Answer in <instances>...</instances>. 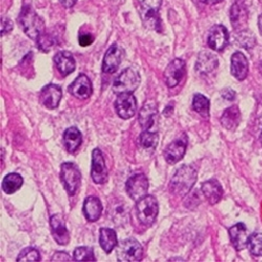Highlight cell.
Wrapping results in <instances>:
<instances>
[{"label": "cell", "mask_w": 262, "mask_h": 262, "mask_svg": "<svg viewBox=\"0 0 262 262\" xmlns=\"http://www.w3.org/2000/svg\"><path fill=\"white\" fill-rule=\"evenodd\" d=\"M196 180H198V170L193 165L182 166L172 177L169 190L173 195L185 198L195 185Z\"/></svg>", "instance_id": "cell-1"}, {"label": "cell", "mask_w": 262, "mask_h": 262, "mask_svg": "<svg viewBox=\"0 0 262 262\" xmlns=\"http://www.w3.org/2000/svg\"><path fill=\"white\" fill-rule=\"evenodd\" d=\"M18 23L27 36L33 40H37L38 37L45 32V23L37 15L31 5H24L18 17Z\"/></svg>", "instance_id": "cell-2"}, {"label": "cell", "mask_w": 262, "mask_h": 262, "mask_svg": "<svg viewBox=\"0 0 262 262\" xmlns=\"http://www.w3.org/2000/svg\"><path fill=\"white\" fill-rule=\"evenodd\" d=\"M162 2L163 0H142L139 9L145 28L158 33L162 32V20L160 16Z\"/></svg>", "instance_id": "cell-3"}, {"label": "cell", "mask_w": 262, "mask_h": 262, "mask_svg": "<svg viewBox=\"0 0 262 262\" xmlns=\"http://www.w3.org/2000/svg\"><path fill=\"white\" fill-rule=\"evenodd\" d=\"M136 209L138 220L143 226L150 227L155 224L159 214V203L154 195H146L138 201Z\"/></svg>", "instance_id": "cell-4"}, {"label": "cell", "mask_w": 262, "mask_h": 262, "mask_svg": "<svg viewBox=\"0 0 262 262\" xmlns=\"http://www.w3.org/2000/svg\"><path fill=\"white\" fill-rule=\"evenodd\" d=\"M141 83V76L135 69L124 70L114 81L113 92L117 95L125 93H135Z\"/></svg>", "instance_id": "cell-5"}, {"label": "cell", "mask_w": 262, "mask_h": 262, "mask_svg": "<svg viewBox=\"0 0 262 262\" xmlns=\"http://www.w3.org/2000/svg\"><path fill=\"white\" fill-rule=\"evenodd\" d=\"M60 179L63 187L70 196H74L81 185V172L74 163H63L61 165Z\"/></svg>", "instance_id": "cell-6"}, {"label": "cell", "mask_w": 262, "mask_h": 262, "mask_svg": "<svg viewBox=\"0 0 262 262\" xmlns=\"http://www.w3.org/2000/svg\"><path fill=\"white\" fill-rule=\"evenodd\" d=\"M117 256L121 262H138L143 258V248L137 239L128 238L120 243Z\"/></svg>", "instance_id": "cell-7"}, {"label": "cell", "mask_w": 262, "mask_h": 262, "mask_svg": "<svg viewBox=\"0 0 262 262\" xmlns=\"http://www.w3.org/2000/svg\"><path fill=\"white\" fill-rule=\"evenodd\" d=\"M115 108L118 116L123 120H128L136 116L138 111V103L136 97L130 94H120L115 102Z\"/></svg>", "instance_id": "cell-8"}, {"label": "cell", "mask_w": 262, "mask_h": 262, "mask_svg": "<svg viewBox=\"0 0 262 262\" xmlns=\"http://www.w3.org/2000/svg\"><path fill=\"white\" fill-rule=\"evenodd\" d=\"M186 75V63L183 59L172 60L164 72V79L169 89L178 86Z\"/></svg>", "instance_id": "cell-9"}, {"label": "cell", "mask_w": 262, "mask_h": 262, "mask_svg": "<svg viewBox=\"0 0 262 262\" xmlns=\"http://www.w3.org/2000/svg\"><path fill=\"white\" fill-rule=\"evenodd\" d=\"M188 147V138L186 134L180 136L177 140L171 142L164 150V158L170 165L179 163L185 156Z\"/></svg>", "instance_id": "cell-10"}, {"label": "cell", "mask_w": 262, "mask_h": 262, "mask_svg": "<svg viewBox=\"0 0 262 262\" xmlns=\"http://www.w3.org/2000/svg\"><path fill=\"white\" fill-rule=\"evenodd\" d=\"M148 179L143 173H139L134 177H131L126 183L127 194L130 196V199L135 202H138L141 199L145 198L148 192Z\"/></svg>", "instance_id": "cell-11"}, {"label": "cell", "mask_w": 262, "mask_h": 262, "mask_svg": "<svg viewBox=\"0 0 262 262\" xmlns=\"http://www.w3.org/2000/svg\"><path fill=\"white\" fill-rule=\"evenodd\" d=\"M125 52L118 43H115L109 48L104 56L102 71L105 74H114L118 71L120 64L124 58Z\"/></svg>", "instance_id": "cell-12"}, {"label": "cell", "mask_w": 262, "mask_h": 262, "mask_svg": "<svg viewBox=\"0 0 262 262\" xmlns=\"http://www.w3.org/2000/svg\"><path fill=\"white\" fill-rule=\"evenodd\" d=\"M229 32L224 26H214L210 29L208 34V46L213 51L222 52L229 45Z\"/></svg>", "instance_id": "cell-13"}, {"label": "cell", "mask_w": 262, "mask_h": 262, "mask_svg": "<svg viewBox=\"0 0 262 262\" xmlns=\"http://www.w3.org/2000/svg\"><path fill=\"white\" fill-rule=\"evenodd\" d=\"M91 174L95 184L103 185L107 181V178H108L107 168L105 165V160H104L102 151L99 148H96L93 150Z\"/></svg>", "instance_id": "cell-14"}, {"label": "cell", "mask_w": 262, "mask_h": 262, "mask_svg": "<svg viewBox=\"0 0 262 262\" xmlns=\"http://www.w3.org/2000/svg\"><path fill=\"white\" fill-rule=\"evenodd\" d=\"M69 92L77 99L86 100L93 95V84L90 78L84 74L79 75L70 85Z\"/></svg>", "instance_id": "cell-15"}, {"label": "cell", "mask_w": 262, "mask_h": 262, "mask_svg": "<svg viewBox=\"0 0 262 262\" xmlns=\"http://www.w3.org/2000/svg\"><path fill=\"white\" fill-rule=\"evenodd\" d=\"M62 99V90L59 85L49 84L40 93V102L48 109H55L59 106Z\"/></svg>", "instance_id": "cell-16"}, {"label": "cell", "mask_w": 262, "mask_h": 262, "mask_svg": "<svg viewBox=\"0 0 262 262\" xmlns=\"http://www.w3.org/2000/svg\"><path fill=\"white\" fill-rule=\"evenodd\" d=\"M51 228H52V234L54 239L56 240V243L60 246H67L69 245L70 240H71V236H70V232L65 227L63 218L56 214L53 215L51 217Z\"/></svg>", "instance_id": "cell-17"}, {"label": "cell", "mask_w": 262, "mask_h": 262, "mask_svg": "<svg viewBox=\"0 0 262 262\" xmlns=\"http://www.w3.org/2000/svg\"><path fill=\"white\" fill-rule=\"evenodd\" d=\"M218 68V58L215 54L209 51L200 53L196 60L195 70L202 75H209Z\"/></svg>", "instance_id": "cell-18"}, {"label": "cell", "mask_w": 262, "mask_h": 262, "mask_svg": "<svg viewBox=\"0 0 262 262\" xmlns=\"http://www.w3.org/2000/svg\"><path fill=\"white\" fill-rule=\"evenodd\" d=\"M54 62L58 72L63 77L71 75L76 70V60L72 53L68 51H62L57 53L54 57Z\"/></svg>", "instance_id": "cell-19"}, {"label": "cell", "mask_w": 262, "mask_h": 262, "mask_svg": "<svg viewBox=\"0 0 262 262\" xmlns=\"http://www.w3.org/2000/svg\"><path fill=\"white\" fill-rule=\"evenodd\" d=\"M231 74L239 81H244L249 74V62L242 52H236L231 58Z\"/></svg>", "instance_id": "cell-20"}, {"label": "cell", "mask_w": 262, "mask_h": 262, "mask_svg": "<svg viewBox=\"0 0 262 262\" xmlns=\"http://www.w3.org/2000/svg\"><path fill=\"white\" fill-rule=\"evenodd\" d=\"M229 235L231 243L235 250L237 251H243L248 247V242H249V232L245 224L240 223L229 230Z\"/></svg>", "instance_id": "cell-21"}, {"label": "cell", "mask_w": 262, "mask_h": 262, "mask_svg": "<svg viewBox=\"0 0 262 262\" xmlns=\"http://www.w3.org/2000/svg\"><path fill=\"white\" fill-rule=\"evenodd\" d=\"M158 116V105L155 101L146 102L139 113V122L144 130H149L156 123Z\"/></svg>", "instance_id": "cell-22"}, {"label": "cell", "mask_w": 262, "mask_h": 262, "mask_svg": "<svg viewBox=\"0 0 262 262\" xmlns=\"http://www.w3.org/2000/svg\"><path fill=\"white\" fill-rule=\"evenodd\" d=\"M248 11L245 6L239 3H235L230 11V20L233 26V29L237 32H242L247 30L248 25Z\"/></svg>", "instance_id": "cell-23"}, {"label": "cell", "mask_w": 262, "mask_h": 262, "mask_svg": "<svg viewBox=\"0 0 262 262\" xmlns=\"http://www.w3.org/2000/svg\"><path fill=\"white\" fill-rule=\"evenodd\" d=\"M102 203L97 196H89V198L85 199L83 204V214L86 221H89L90 223L97 222L102 215Z\"/></svg>", "instance_id": "cell-24"}, {"label": "cell", "mask_w": 262, "mask_h": 262, "mask_svg": "<svg viewBox=\"0 0 262 262\" xmlns=\"http://www.w3.org/2000/svg\"><path fill=\"white\" fill-rule=\"evenodd\" d=\"M202 192L211 205H216L217 203H220L224 195L221 183L214 179L207 181L202 185Z\"/></svg>", "instance_id": "cell-25"}, {"label": "cell", "mask_w": 262, "mask_h": 262, "mask_svg": "<svg viewBox=\"0 0 262 262\" xmlns=\"http://www.w3.org/2000/svg\"><path fill=\"white\" fill-rule=\"evenodd\" d=\"M63 143L70 154H75L82 144V135L80 130L77 127L68 128L63 134Z\"/></svg>", "instance_id": "cell-26"}, {"label": "cell", "mask_w": 262, "mask_h": 262, "mask_svg": "<svg viewBox=\"0 0 262 262\" xmlns=\"http://www.w3.org/2000/svg\"><path fill=\"white\" fill-rule=\"evenodd\" d=\"M240 121H242V114H240L239 108L236 105L227 108L221 118L223 127L232 131L239 126Z\"/></svg>", "instance_id": "cell-27"}, {"label": "cell", "mask_w": 262, "mask_h": 262, "mask_svg": "<svg viewBox=\"0 0 262 262\" xmlns=\"http://www.w3.org/2000/svg\"><path fill=\"white\" fill-rule=\"evenodd\" d=\"M100 246L106 254H111L118 246V238L115 230L111 228L100 229Z\"/></svg>", "instance_id": "cell-28"}, {"label": "cell", "mask_w": 262, "mask_h": 262, "mask_svg": "<svg viewBox=\"0 0 262 262\" xmlns=\"http://www.w3.org/2000/svg\"><path fill=\"white\" fill-rule=\"evenodd\" d=\"M24 185V179L18 173H10L4 178L3 191L6 194H13Z\"/></svg>", "instance_id": "cell-29"}, {"label": "cell", "mask_w": 262, "mask_h": 262, "mask_svg": "<svg viewBox=\"0 0 262 262\" xmlns=\"http://www.w3.org/2000/svg\"><path fill=\"white\" fill-rule=\"evenodd\" d=\"M192 107L194 111L204 118L210 117V101L202 94H196L193 98Z\"/></svg>", "instance_id": "cell-30"}, {"label": "cell", "mask_w": 262, "mask_h": 262, "mask_svg": "<svg viewBox=\"0 0 262 262\" xmlns=\"http://www.w3.org/2000/svg\"><path fill=\"white\" fill-rule=\"evenodd\" d=\"M159 143V135L157 133H151L149 130H144L140 135L139 144L146 150L156 149Z\"/></svg>", "instance_id": "cell-31"}, {"label": "cell", "mask_w": 262, "mask_h": 262, "mask_svg": "<svg viewBox=\"0 0 262 262\" xmlns=\"http://www.w3.org/2000/svg\"><path fill=\"white\" fill-rule=\"evenodd\" d=\"M248 248L252 255L262 257V234L254 233L249 237Z\"/></svg>", "instance_id": "cell-32"}, {"label": "cell", "mask_w": 262, "mask_h": 262, "mask_svg": "<svg viewBox=\"0 0 262 262\" xmlns=\"http://www.w3.org/2000/svg\"><path fill=\"white\" fill-rule=\"evenodd\" d=\"M75 261H96L94 249L90 247H80L74 251L73 256Z\"/></svg>", "instance_id": "cell-33"}, {"label": "cell", "mask_w": 262, "mask_h": 262, "mask_svg": "<svg viewBox=\"0 0 262 262\" xmlns=\"http://www.w3.org/2000/svg\"><path fill=\"white\" fill-rule=\"evenodd\" d=\"M55 38L50 35L43 32L37 39V47L39 48L40 51L48 53L50 52L54 47H55Z\"/></svg>", "instance_id": "cell-34"}, {"label": "cell", "mask_w": 262, "mask_h": 262, "mask_svg": "<svg viewBox=\"0 0 262 262\" xmlns=\"http://www.w3.org/2000/svg\"><path fill=\"white\" fill-rule=\"evenodd\" d=\"M40 254L38 252V250H36L35 248L29 247L24 249L23 251L20 252L17 261L18 262H35V261H40Z\"/></svg>", "instance_id": "cell-35"}, {"label": "cell", "mask_w": 262, "mask_h": 262, "mask_svg": "<svg viewBox=\"0 0 262 262\" xmlns=\"http://www.w3.org/2000/svg\"><path fill=\"white\" fill-rule=\"evenodd\" d=\"M237 40L240 43V46H242L245 49H247V50L253 49L256 45L255 36L253 35L252 32H250L248 30L239 32V35L237 36Z\"/></svg>", "instance_id": "cell-36"}, {"label": "cell", "mask_w": 262, "mask_h": 262, "mask_svg": "<svg viewBox=\"0 0 262 262\" xmlns=\"http://www.w3.org/2000/svg\"><path fill=\"white\" fill-rule=\"evenodd\" d=\"M94 40L95 38L92 34H81L79 36V45L83 48L89 47L94 42Z\"/></svg>", "instance_id": "cell-37"}, {"label": "cell", "mask_w": 262, "mask_h": 262, "mask_svg": "<svg viewBox=\"0 0 262 262\" xmlns=\"http://www.w3.org/2000/svg\"><path fill=\"white\" fill-rule=\"evenodd\" d=\"M12 30H13L12 21L7 17H3L2 18V36L10 33Z\"/></svg>", "instance_id": "cell-38"}, {"label": "cell", "mask_w": 262, "mask_h": 262, "mask_svg": "<svg viewBox=\"0 0 262 262\" xmlns=\"http://www.w3.org/2000/svg\"><path fill=\"white\" fill-rule=\"evenodd\" d=\"M74 258H72L68 253L65 252H56L52 258V261H72Z\"/></svg>", "instance_id": "cell-39"}, {"label": "cell", "mask_w": 262, "mask_h": 262, "mask_svg": "<svg viewBox=\"0 0 262 262\" xmlns=\"http://www.w3.org/2000/svg\"><path fill=\"white\" fill-rule=\"evenodd\" d=\"M256 138L259 140L261 146H262V116H260L256 121Z\"/></svg>", "instance_id": "cell-40"}, {"label": "cell", "mask_w": 262, "mask_h": 262, "mask_svg": "<svg viewBox=\"0 0 262 262\" xmlns=\"http://www.w3.org/2000/svg\"><path fill=\"white\" fill-rule=\"evenodd\" d=\"M222 97L224 99H226L227 101H234L235 98H236V94L233 90L231 89H226L222 92Z\"/></svg>", "instance_id": "cell-41"}, {"label": "cell", "mask_w": 262, "mask_h": 262, "mask_svg": "<svg viewBox=\"0 0 262 262\" xmlns=\"http://www.w3.org/2000/svg\"><path fill=\"white\" fill-rule=\"evenodd\" d=\"M78 0H60V4L65 8V9H72Z\"/></svg>", "instance_id": "cell-42"}, {"label": "cell", "mask_w": 262, "mask_h": 262, "mask_svg": "<svg viewBox=\"0 0 262 262\" xmlns=\"http://www.w3.org/2000/svg\"><path fill=\"white\" fill-rule=\"evenodd\" d=\"M200 2H201V3H203V4H205V5L213 6V5H217V4L222 3L223 0H200Z\"/></svg>", "instance_id": "cell-43"}, {"label": "cell", "mask_w": 262, "mask_h": 262, "mask_svg": "<svg viewBox=\"0 0 262 262\" xmlns=\"http://www.w3.org/2000/svg\"><path fill=\"white\" fill-rule=\"evenodd\" d=\"M172 112H173V105L170 103V104L165 108L164 115H165L166 117H169V116H171V115H172Z\"/></svg>", "instance_id": "cell-44"}, {"label": "cell", "mask_w": 262, "mask_h": 262, "mask_svg": "<svg viewBox=\"0 0 262 262\" xmlns=\"http://www.w3.org/2000/svg\"><path fill=\"white\" fill-rule=\"evenodd\" d=\"M258 24H259V31H260V34L262 36V14L259 17V23Z\"/></svg>", "instance_id": "cell-45"}, {"label": "cell", "mask_w": 262, "mask_h": 262, "mask_svg": "<svg viewBox=\"0 0 262 262\" xmlns=\"http://www.w3.org/2000/svg\"><path fill=\"white\" fill-rule=\"evenodd\" d=\"M260 70H261V74H262V63H261V68H260Z\"/></svg>", "instance_id": "cell-46"}]
</instances>
